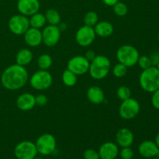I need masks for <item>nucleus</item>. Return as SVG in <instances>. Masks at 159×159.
Listing matches in <instances>:
<instances>
[{"label":"nucleus","mask_w":159,"mask_h":159,"mask_svg":"<svg viewBox=\"0 0 159 159\" xmlns=\"http://www.w3.org/2000/svg\"><path fill=\"white\" fill-rule=\"evenodd\" d=\"M28 78V72L24 66L16 64L5 69L2 74L1 82L6 89L17 90L26 85Z\"/></svg>","instance_id":"nucleus-1"},{"label":"nucleus","mask_w":159,"mask_h":159,"mask_svg":"<svg viewBox=\"0 0 159 159\" xmlns=\"http://www.w3.org/2000/svg\"><path fill=\"white\" fill-rule=\"evenodd\" d=\"M139 83L142 89L148 93H154L159 89V70L155 66H151L143 70L139 78Z\"/></svg>","instance_id":"nucleus-2"},{"label":"nucleus","mask_w":159,"mask_h":159,"mask_svg":"<svg viewBox=\"0 0 159 159\" xmlns=\"http://www.w3.org/2000/svg\"><path fill=\"white\" fill-rule=\"evenodd\" d=\"M110 67L111 63L108 57L103 55H97L90 63L89 72L93 79L100 80L109 74Z\"/></svg>","instance_id":"nucleus-3"},{"label":"nucleus","mask_w":159,"mask_h":159,"mask_svg":"<svg viewBox=\"0 0 159 159\" xmlns=\"http://www.w3.org/2000/svg\"><path fill=\"white\" fill-rule=\"evenodd\" d=\"M139 52L134 46L123 45L116 51V58L120 63L123 64L127 68L134 66L138 64L139 58Z\"/></svg>","instance_id":"nucleus-4"},{"label":"nucleus","mask_w":159,"mask_h":159,"mask_svg":"<svg viewBox=\"0 0 159 159\" xmlns=\"http://www.w3.org/2000/svg\"><path fill=\"white\" fill-rule=\"evenodd\" d=\"M52 75L47 70L37 71L31 76L30 79V85L37 90H45L52 84Z\"/></svg>","instance_id":"nucleus-5"},{"label":"nucleus","mask_w":159,"mask_h":159,"mask_svg":"<svg viewBox=\"0 0 159 159\" xmlns=\"http://www.w3.org/2000/svg\"><path fill=\"white\" fill-rule=\"evenodd\" d=\"M35 145L40 155H51L56 149V139L51 134H43L37 138Z\"/></svg>","instance_id":"nucleus-6"},{"label":"nucleus","mask_w":159,"mask_h":159,"mask_svg":"<svg viewBox=\"0 0 159 159\" xmlns=\"http://www.w3.org/2000/svg\"><path fill=\"white\" fill-rule=\"evenodd\" d=\"M37 152L35 144L32 141H24L19 143L14 149V155L19 159H34Z\"/></svg>","instance_id":"nucleus-7"},{"label":"nucleus","mask_w":159,"mask_h":159,"mask_svg":"<svg viewBox=\"0 0 159 159\" xmlns=\"http://www.w3.org/2000/svg\"><path fill=\"white\" fill-rule=\"evenodd\" d=\"M141 107L136 99L129 98L124 100L120 107L119 113L121 118L124 120H131L139 113Z\"/></svg>","instance_id":"nucleus-8"},{"label":"nucleus","mask_w":159,"mask_h":159,"mask_svg":"<svg viewBox=\"0 0 159 159\" xmlns=\"http://www.w3.org/2000/svg\"><path fill=\"white\" fill-rule=\"evenodd\" d=\"M9 29L16 35H23L30 28L29 19L22 14L15 15L9 20Z\"/></svg>","instance_id":"nucleus-9"},{"label":"nucleus","mask_w":159,"mask_h":159,"mask_svg":"<svg viewBox=\"0 0 159 159\" xmlns=\"http://www.w3.org/2000/svg\"><path fill=\"white\" fill-rule=\"evenodd\" d=\"M90 62L85 56H75L70 59L67 65V69L76 75H82L89 71Z\"/></svg>","instance_id":"nucleus-10"},{"label":"nucleus","mask_w":159,"mask_h":159,"mask_svg":"<svg viewBox=\"0 0 159 159\" xmlns=\"http://www.w3.org/2000/svg\"><path fill=\"white\" fill-rule=\"evenodd\" d=\"M96 35L93 26L85 25L79 28L76 32V42L82 47H88L93 43L96 38Z\"/></svg>","instance_id":"nucleus-11"},{"label":"nucleus","mask_w":159,"mask_h":159,"mask_svg":"<svg viewBox=\"0 0 159 159\" xmlns=\"http://www.w3.org/2000/svg\"><path fill=\"white\" fill-rule=\"evenodd\" d=\"M61 38V30L57 26L48 25L42 31V40L48 47H53L58 43Z\"/></svg>","instance_id":"nucleus-12"},{"label":"nucleus","mask_w":159,"mask_h":159,"mask_svg":"<svg viewBox=\"0 0 159 159\" xmlns=\"http://www.w3.org/2000/svg\"><path fill=\"white\" fill-rule=\"evenodd\" d=\"M40 6L38 0H18L17 2V9L20 14L26 16H30L38 12Z\"/></svg>","instance_id":"nucleus-13"},{"label":"nucleus","mask_w":159,"mask_h":159,"mask_svg":"<svg viewBox=\"0 0 159 159\" xmlns=\"http://www.w3.org/2000/svg\"><path fill=\"white\" fill-rule=\"evenodd\" d=\"M98 152L100 159H115L119 155V148L115 143L108 141L100 146Z\"/></svg>","instance_id":"nucleus-14"},{"label":"nucleus","mask_w":159,"mask_h":159,"mask_svg":"<svg viewBox=\"0 0 159 159\" xmlns=\"http://www.w3.org/2000/svg\"><path fill=\"white\" fill-rule=\"evenodd\" d=\"M159 148L155 141H144L140 144L138 152L140 155L145 158H153L157 156Z\"/></svg>","instance_id":"nucleus-15"},{"label":"nucleus","mask_w":159,"mask_h":159,"mask_svg":"<svg viewBox=\"0 0 159 159\" xmlns=\"http://www.w3.org/2000/svg\"><path fill=\"white\" fill-rule=\"evenodd\" d=\"M23 35L25 42L30 47H37L43 42L42 32L37 28H29Z\"/></svg>","instance_id":"nucleus-16"},{"label":"nucleus","mask_w":159,"mask_h":159,"mask_svg":"<svg viewBox=\"0 0 159 159\" xmlns=\"http://www.w3.org/2000/svg\"><path fill=\"white\" fill-rule=\"evenodd\" d=\"M36 105L35 96L30 93H23L20 95L16 99V106L23 111H29Z\"/></svg>","instance_id":"nucleus-17"},{"label":"nucleus","mask_w":159,"mask_h":159,"mask_svg":"<svg viewBox=\"0 0 159 159\" xmlns=\"http://www.w3.org/2000/svg\"><path fill=\"white\" fill-rule=\"evenodd\" d=\"M116 140L121 148L130 147L134 142V137L131 130L127 128H121L116 133Z\"/></svg>","instance_id":"nucleus-18"},{"label":"nucleus","mask_w":159,"mask_h":159,"mask_svg":"<svg viewBox=\"0 0 159 159\" xmlns=\"http://www.w3.org/2000/svg\"><path fill=\"white\" fill-rule=\"evenodd\" d=\"M104 93L98 86H91L87 91V98L93 104H100L105 99Z\"/></svg>","instance_id":"nucleus-19"},{"label":"nucleus","mask_w":159,"mask_h":159,"mask_svg":"<svg viewBox=\"0 0 159 159\" xmlns=\"http://www.w3.org/2000/svg\"><path fill=\"white\" fill-rule=\"evenodd\" d=\"M94 30L96 35L101 37H107L113 33V26L110 22H99L95 25Z\"/></svg>","instance_id":"nucleus-20"},{"label":"nucleus","mask_w":159,"mask_h":159,"mask_svg":"<svg viewBox=\"0 0 159 159\" xmlns=\"http://www.w3.org/2000/svg\"><path fill=\"white\" fill-rule=\"evenodd\" d=\"M16 64L21 65V66L29 65L33 60L32 51L27 48H23V49L20 50L16 54Z\"/></svg>","instance_id":"nucleus-21"},{"label":"nucleus","mask_w":159,"mask_h":159,"mask_svg":"<svg viewBox=\"0 0 159 159\" xmlns=\"http://www.w3.org/2000/svg\"><path fill=\"white\" fill-rule=\"evenodd\" d=\"M29 21L30 26L31 27L37 28V29H40V28L43 27L47 22L45 16L43 14L40 13V12H37V13L30 16Z\"/></svg>","instance_id":"nucleus-22"},{"label":"nucleus","mask_w":159,"mask_h":159,"mask_svg":"<svg viewBox=\"0 0 159 159\" xmlns=\"http://www.w3.org/2000/svg\"><path fill=\"white\" fill-rule=\"evenodd\" d=\"M44 16L46 18V21L49 23V25L57 26L61 23V15L56 9H48Z\"/></svg>","instance_id":"nucleus-23"},{"label":"nucleus","mask_w":159,"mask_h":159,"mask_svg":"<svg viewBox=\"0 0 159 159\" xmlns=\"http://www.w3.org/2000/svg\"><path fill=\"white\" fill-rule=\"evenodd\" d=\"M62 81L68 87H72L77 82V75L71 72L70 70L66 69L62 74Z\"/></svg>","instance_id":"nucleus-24"},{"label":"nucleus","mask_w":159,"mask_h":159,"mask_svg":"<svg viewBox=\"0 0 159 159\" xmlns=\"http://www.w3.org/2000/svg\"><path fill=\"white\" fill-rule=\"evenodd\" d=\"M37 65L40 70H48L52 65V57L48 54H43L39 57Z\"/></svg>","instance_id":"nucleus-25"},{"label":"nucleus","mask_w":159,"mask_h":159,"mask_svg":"<svg viewBox=\"0 0 159 159\" xmlns=\"http://www.w3.org/2000/svg\"><path fill=\"white\" fill-rule=\"evenodd\" d=\"M98 20H99L98 14L96 12H93V11L88 12L85 15V17H84V23L86 26H95L98 23Z\"/></svg>","instance_id":"nucleus-26"},{"label":"nucleus","mask_w":159,"mask_h":159,"mask_svg":"<svg viewBox=\"0 0 159 159\" xmlns=\"http://www.w3.org/2000/svg\"><path fill=\"white\" fill-rule=\"evenodd\" d=\"M113 7L114 13L119 16H124L127 13V11H128L127 5L122 2H118Z\"/></svg>","instance_id":"nucleus-27"},{"label":"nucleus","mask_w":159,"mask_h":159,"mask_svg":"<svg viewBox=\"0 0 159 159\" xmlns=\"http://www.w3.org/2000/svg\"><path fill=\"white\" fill-rule=\"evenodd\" d=\"M116 95H117L118 98L121 99L122 101L126 100V99L130 98L131 96V92L128 87L125 86V85H122V86L119 87L116 91Z\"/></svg>","instance_id":"nucleus-28"},{"label":"nucleus","mask_w":159,"mask_h":159,"mask_svg":"<svg viewBox=\"0 0 159 159\" xmlns=\"http://www.w3.org/2000/svg\"><path fill=\"white\" fill-rule=\"evenodd\" d=\"M127 72V67H126L125 65H123L121 63H118L113 67V74L114 75V76L117 78H121L124 77Z\"/></svg>","instance_id":"nucleus-29"},{"label":"nucleus","mask_w":159,"mask_h":159,"mask_svg":"<svg viewBox=\"0 0 159 159\" xmlns=\"http://www.w3.org/2000/svg\"><path fill=\"white\" fill-rule=\"evenodd\" d=\"M138 64L139 65V67L141 68H142L143 70L147 69V68H150L152 65V62H151L150 58H149L148 56L143 55L139 57L138 61Z\"/></svg>","instance_id":"nucleus-30"},{"label":"nucleus","mask_w":159,"mask_h":159,"mask_svg":"<svg viewBox=\"0 0 159 159\" xmlns=\"http://www.w3.org/2000/svg\"><path fill=\"white\" fill-rule=\"evenodd\" d=\"M119 154L122 159H132L134 155L133 149L130 148V147L122 148Z\"/></svg>","instance_id":"nucleus-31"},{"label":"nucleus","mask_w":159,"mask_h":159,"mask_svg":"<svg viewBox=\"0 0 159 159\" xmlns=\"http://www.w3.org/2000/svg\"><path fill=\"white\" fill-rule=\"evenodd\" d=\"M83 157L84 159H100L99 152L92 148L85 150L83 154Z\"/></svg>","instance_id":"nucleus-32"},{"label":"nucleus","mask_w":159,"mask_h":159,"mask_svg":"<svg viewBox=\"0 0 159 159\" xmlns=\"http://www.w3.org/2000/svg\"><path fill=\"white\" fill-rule=\"evenodd\" d=\"M35 101L36 105L39 106V107H44L48 104V96L44 94H39L35 96Z\"/></svg>","instance_id":"nucleus-33"},{"label":"nucleus","mask_w":159,"mask_h":159,"mask_svg":"<svg viewBox=\"0 0 159 159\" xmlns=\"http://www.w3.org/2000/svg\"><path fill=\"white\" fill-rule=\"evenodd\" d=\"M152 104L156 110H159V89L152 93Z\"/></svg>","instance_id":"nucleus-34"},{"label":"nucleus","mask_w":159,"mask_h":159,"mask_svg":"<svg viewBox=\"0 0 159 159\" xmlns=\"http://www.w3.org/2000/svg\"><path fill=\"white\" fill-rule=\"evenodd\" d=\"M152 66L156 67L159 63V52L158 51H154L149 56Z\"/></svg>","instance_id":"nucleus-35"},{"label":"nucleus","mask_w":159,"mask_h":159,"mask_svg":"<svg viewBox=\"0 0 159 159\" xmlns=\"http://www.w3.org/2000/svg\"><path fill=\"white\" fill-rule=\"evenodd\" d=\"M96 54H95L94 51H88L86 52V54H85V58L87 59L88 61H92L93 60V59L96 57Z\"/></svg>","instance_id":"nucleus-36"},{"label":"nucleus","mask_w":159,"mask_h":159,"mask_svg":"<svg viewBox=\"0 0 159 159\" xmlns=\"http://www.w3.org/2000/svg\"><path fill=\"white\" fill-rule=\"evenodd\" d=\"M102 2L107 6H113L116 3L119 2V0H102Z\"/></svg>","instance_id":"nucleus-37"},{"label":"nucleus","mask_w":159,"mask_h":159,"mask_svg":"<svg viewBox=\"0 0 159 159\" xmlns=\"http://www.w3.org/2000/svg\"><path fill=\"white\" fill-rule=\"evenodd\" d=\"M155 142L156 143V144H157V145H158V147L159 148V133L156 135V137H155Z\"/></svg>","instance_id":"nucleus-38"},{"label":"nucleus","mask_w":159,"mask_h":159,"mask_svg":"<svg viewBox=\"0 0 159 159\" xmlns=\"http://www.w3.org/2000/svg\"><path fill=\"white\" fill-rule=\"evenodd\" d=\"M156 157H158V158H159V150H158V154H157V156Z\"/></svg>","instance_id":"nucleus-39"},{"label":"nucleus","mask_w":159,"mask_h":159,"mask_svg":"<svg viewBox=\"0 0 159 159\" xmlns=\"http://www.w3.org/2000/svg\"><path fill=\"white\" fill-rule=\"evenodd\" d=\"M156 67H157V68H158V69L159 70V63L158 64V65H157V66H156Z\"/></svg>","instance_id":"nucleus-40"},{"label":"nucleus","mask_w":159,"mask_h":159,"mask_svg":"<svg viewBox=\"0 0 159 159\" xmlns=\"http://www.w3.org/2000/svg\"><path fill=\"white\" fill-rule=\"evenodd\" d=\"M34 159H43V158H35Z\"/></svg>","instance_id":"nucleus-41"},{"label":"nucleus","mask_w":159,"mask_h":159,"mask_svg":"<svg viewBox=\"0 0 159 159\" xmlns=\"http://www.w3.org/2000/svg\"><path fill=\"white\" fill-rule=\"evenodd\" d=\"M153 159H159V158H158V157H157V158H155H155H153Z\"/></svg>","instance_id":"nucleus-42"},{"label":"nucleus","mask_w":159,"mask_h":159,"mask_svg":"<svg viewBox=\"0 0 159 159\" xmlns=\"http://www.w3.org/2000/svg\"><path fill=\"white\" fill-rule=\"evenodd\" d=\"M158 42H159V34H158Z\"/></svg>","instance_id":"nucleus-43"},{"label":"nucleus","mask_w":159,"mask_h":159,"mask_svg":"<svg viewBox=\"0 0 159 159\" xmlns=\"http://www.w3.org/2000/svg\"><path fill=\"white\" fill-rule=\"evenodd\" d=\"M16 159H19V158H16Z\"/></svg>","instance_id":"nucleus-44"}]
</instances>
